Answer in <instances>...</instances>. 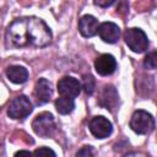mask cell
<instances>
[{
  "label": "cell",
  "mask_w": 157,
  "mask_h": 157,
  "mask_svg": "<svg viewBox=\"0 0 157 157\" xmlns=\"http://www.w3.org/2000/svg\"><path fill=\"white\" fill-rule=\"evenodd\" d=\"M52 42V32L47 23L36 17L15 20L6 29L5 44L7 48H42Z\"/></svg>",
  "instance_id": "cell-1"
},
{
  "label": "cell",
  "mask_w": 157,
  "mask_h": 157,
  "mask_svg": "<svg viewBox=\"0 0 157 157\" xmlns=\"http://www.w3.org/2000/svg\"><path fill=\"white\" fill-rule=\"evenodd\" d=\"M126 45L135 53H144L148 48V38L140 28H129L124 33Z\"/></svg>",
  "instance_id": "cell-2"
},
{
  "label": "cell",
  "mask_w": 157,
  "mask_h": 157,
  "mask_svg": "<svg viewBox=\"0 0 157 157\" xmlns=\"http://www.w3.org/2000/svg\"><path fill=\"white\" fill-rule=\"evenodd\" d=\"M130 128L140 135L150 134L155 129V119L145 110H136L130 119Z\"/></svg>",
  "instance_id": "cell-3"
},
{
  "label": "cell",
  "mask_w": 157,
  "mask_h": 157,
  "mask_svg": "<svg viewBox=\"0 0 157 157\" xmlns=\"http://www.w3.org/2000/svg\"><path fill=\"white\" fill-rule=\"evenodd\" d=\"M32 128L34 132L39 135L40 137L52 136L55 131V121H54L53 115L48 112H43L38 114L32 121Z\"/></svg>",
  "instance_id": "cell-4"
},
{
  "label": "cell",
  "mask_w": 157,
  "mask_h": 157,
  "mask_svg": "<svg viewBox=\"0 0 157 157\" xmlns=\"http://www.w3.org/2000/svg\"><path fill=\"white\" fill-rule=\"evenodd\" d=\"M32 103L26 96L16 97L7 108V115L12 119H25L32 112Z\"/></svg>",
  "instance_id": "cell-5"
},
{
  "label": "cell",
  "mask_w": 157,
  "mask_h": 157,
  "mask_svg": "<svg viewBox=\"0 0 157 157\" xmlns=\"http://www.w3.org/2000/svg\"><path fill=\"white\" fill-rule=\"evenodd\" d=\"M56 87H58V92L61 97H66V98H71V99L77 97L81 91L80 81L72 76H65V77L60 78Z\"/></svg>",
  "instance_id": "cell-6"
},
{
  "label": "cell",
  "mask_w": 157,
  "mask_h": 157,
  "mask_svg": "<svg viewBox=\"0 0 157 157\" xmlns=\"http://www.w3.org/2000/svg\"><path fill=\"white\" fill-rule=\"evenodd\" d=\"M90 131L91 134L97 137V139H105L108 137L112 131H113V126H112V123L104 118V117H94L91 119L90 121Z\"/></svg>",
  "instance_id": "cell-7"
},
{
  "label": "cell",
  "mask_w": 157,
  "mask_h": 157,
  "mask_svg": "<svg viewBox=\"0 0 157 157\" xmlns=\"http://www.w3.org/2000/svg\"><path fill=\"white\" fill-rule=\"evenodd\" d=\"M94 69L101 76H109L117 69V60L110 54H102L94 61Z\"/></svg>",
  "instance_id": "cell-8"
},
{
  "label": "cell",
  "mask_w": 157,
  "mask_h": 157,
  "mask_svg": "<svg viewBox=\"0 0 157 157\" xmlns=\"http://www.w3.org/2000/svg\"><path fill=\"white\" fill-rule=\"evenodd\" d=\"M97 33L99 34V37L103 42L113 44V43L118 42V39L120 37V28L118 27V25H115L113 22H103L98 26Z\"/></svg>",
  "instance_id": "cell-9"
},
{
  "label": "cell",
  "mask_w": 157,
  "mask_h": 157,
  "mask_svg": "<svg viewBox=\"0 0 157 157\" xmlns=\"http://www.w3.org/2000/svg\"><path fill=\"white\" fill-rule=\"evenodd\" d=\"M52 94H53L52 83L47 78H39L34 86V97H36L37 104L42 105L48 103Z\"/></svg>",
  "instance_id": "cell-10"
},
{
  "label": "cell",
  "mask_w": 157,
  "mask_h": 157,
  "mask_svg": "<svg viewBox=\"0 0 157 157\" xmlns=\"http://www.w3.org/2000/svg\"><path fill=\"white\" fill-rule=\"evenodd\" d=\"M78 31L80 33L88 38L93 37L98 32V21L92 15H83L78 21Z\"/></svg>",
  "instance_id": "cell-11"
},
{
  "label": "cell",
  "mask_w": 157,
  "mask_h": 157,
  "mask_svg": "<svg viewBox=\"0 0 157 157\" xmlns=\"http://www.w3.org/2000/svg\"><path fill=\"white\" fill-rule=\"evenodd\" d=\"M6 76L7 78L13 82V83H23L27 81L28 78V71L26 67L23 66H20V65H12L10 67H7L6 70Z\"/></svg>",
  "instance_id": "cell-12"
},
{
  "label": "cell",
  "mask_w": 157,
  "mask_h": 157,
  "mask_svg": "<svg viewBox=\"0 0 157 157\" xmlns=\"http://www.w3.org/2000/svg\"><path fill=\"white\" fill-rule=\"evenodd\" d=\"M117 102H118V93L115 88L113 86H104L99 99V104L107 109H112L117 105Z\"/></svg>",
  "instance_id": "cell-13"
},
{
  "label": "cell",
  "mask_w": 157,
  "mask_h": 157,
  "mask_svg": "<svg viewBox=\"0 0 157 157\" xmlns=\"http://www.w3.org/2000/svg\"><path fill=\"white\" fill-rule=\"evenodd\" d=\"M55 108L58 110L59 114L66 115L70 114L74 108H75V102L71 98H66V97H60L55 101Z\"/></svg>",
  "instance_id": "cell-14"
},
{
  "label": "cell",
  "mask_w": 157,
  "mask_h": 157,
  "mask_svg": "<svg viewBox=\"0 0 157 157\" xmlns=\"http://www.w3.org/2000/svg\"><path fill=\"white\" fill-rule=\"evenodd\" d=\"M94 86H96V81L93 78V76L91 75H85L83 80H82V88L85 90L86 94H92L94 91Z\"/></svg>",
  "instance_id": "cell-15"
},
{
  "label": "cell",
  "mask_w": 157,
  "mask_h": 157,
  "mask_svg": "<svg viewBox=\"0 0 157 157\" xmlns=\"http://www.w3.org/2000/svg\"><path fill=\"white\" fill-rule=\"evenodd\" d=\"M144 66L148 70H153L157 66V53L156 52H151L150 54L146 55L145 60H144Z\"/></svg>",
  "instance_id": "cell-16"
},
{
  "label": "cell",
  "mask_w": 157,
  "mask_h": 157,
  "mask_svg": "<svg viewBox=\"0 0 157 157\" xmlns=\"http://www.w3.org/2000/svg\"><path fill=\"white\" fill-rule=\"evenodd\" d=\"M33 157H56V155L49 147H39L34 151Z\"/></svg>",
  "instance_id": "cell-17"
},
{
  "label": "cell",
  "mask_w": 157,
  "mask_h": 157,
  "mask_svg": "<svg viewBox=\"0 0 157 157\" xmlns=\"http://www.w3.org/2000/svg\"><path fill=\"white\" fill-rule=\"evenodd\" d=\"M75 157H94L93 150H92V147H90V146H83L82 148H80V150L77 151V153H76Z\"/></svg>",
  "instance_id": "cell-18"
},
{
  "label": "cell",
  "mask_w": 157,
  "mask_h": 157,
  "mask_svg": "<svg viewBox=\"0 0 157 157\" xmlns=\"http://www.w3.org/2000/svg\"><path fill=\"white\" fill-rule=\"evenodd\" d=\"M15 157H33V156H32L31 152H28V151H26V150H21V151H18V152H16Z\"/></svg>",
  "instance_id": "cell-19"
},
{
  "label": "cell",
  "mask_w": 157,
  "mask_h": 157,
  "mask_svg": "<svg viewBox=\"0 0 157 157\" xmlns=\"http://www.w3.org/2000/svg\"><path fill=\"white\" fill-rule=\"evenodd\" d=\"M114 4V1L113 0H110V1H94V5H98V6H102V7H108V6H110V5H113Z\"/></svg>",
  "instance_id": "cell-20"
},
{
  "label": "cell",
  "mask_w": 157,
  "mask_h": 157,
  "mask_svg": "<svg viewBox=\"0 0 157 157\" xmlns=\"http://www.w3.org/2000/svg\"><path fill=\"white\" fill-rule=\"evenodd\" d=\"M124 157H148V156L145 155V153H142V152H131V153L125 155Z\"/></svg>",
  "instance_id": "cell-21"
}]
</instances>
